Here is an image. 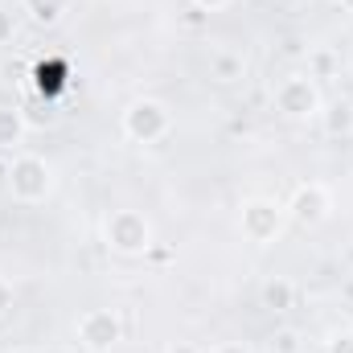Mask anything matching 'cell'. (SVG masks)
<instances>
[{"label": "cell", "instance_id": "9c48e42d", "mask_svg": "<svg viewBox=\"0 0 353 353\" xmlns=\"http://www.w3.org/2000/svg\"><path fill=\"white\" fill-rule=\"evenodd\" d=\"M210 66H214V79H222V83H234V79H243V58H239V54H226V50H218V54L210 58Z\"/></svg>", "mask_w": 353, "mask_h": 353}, {"label": "cell", "instance_id": "3957f363", "mask_svg": "<svg viewBox=\"0 0 353 353\" xmlns=\"http://www.w3.org/2000/svg\"><path fill=\"white\" fill-rule=\"evenodd\" d=\"M275 103H279V111L283 115H292V119H304V115H316V107H321V99H316V87H312V79H283L279 90H275Z\"/></svg>", "mask_w": 353, "mask_h": 353}, {"label": "cell", "instance_id": "8fae6325", "mask_svg": "<svg viewBox=\"0 0 353 353\" xmlns=\"http://www.w3.org/2000/svg\"><path fill=\"white\" fill-rule=\"evenodd\" d=\"M17 140H21V119L8 107H0V148H12Z\"/></svg>", "mask_w": 353, "mask_h": 353}, {"label": "cell", "instance_id": "ffe728a7", "mask_svg": "<svg viewBox=\"0 0 353 353\" xmlns=\"http://www.w3.org/2000/svg\"><path fill=\"white\" fill-rule=\"evenodd\" d=\"M83 353H90V350H83Z\"/></svg>", "mask_w": 353, "mask_h": 353}, {"label": "cell", "instance_id": "7a4b0ae2", "mask_svg": "<svg viewBox=\"0 0 353 353\" xmlns=\"http://www.w3.org/2000/svg\"><path fill=\"white\" fill-rule=\"evenodd\" d=\"M8 185H12V193H17L21 201H37V197H46V193H50V169H46V161H37V157H21V161L12 165V173H8Z\"/></svg>", "mask_w": 353, "mask_h": 353}, {"label": "cell", "instance_id": "4fadbf2b", "mask_svg": "<svg viewBox=\"0 0 353 353\" xmlns=\"http://www.w3.org/2000/svg\"><path fill=\"white\" fill-rule=\"evenodd\" d=\"M329 353H353V333H333Z\"/></svg>", "mask_w": 353, "mask_h": 353}, {"label": "cell", "instance_id": "8992f818", "mask_svg": "<svg viewBox=\"0 0 353 353\" xmlns=\"http://www.w3.org/2000/svg\"><path fill=\"white\" fill-rule=\"evenodd\" d=\"M243 230H247L255 243H267V239L279 230V205H271V201H251V205H243Z\"/></svg>", "mask_w": 353, "mask_h": 353}, {"label": "cell", "instance_id": "52a82bcc", "mask_svg": "<svg viewBox=\"0 0 353 353\" xmlns=\"http://www.w3.org/2000/svg\"><path fill=\"white\" fill-rule=\"evenodd\" d=\"M292 214H296V222H321L329 214V193L321 185H304L292 197Z\"/></svg>", "mask_w": 353, "mask_h": 353}, {"label": "cell", "instance_id": "277c9868", "mask_svg": "<svg viewBox=\"0 0 353 353\" xmlns=\"http://www.w3.org/2000/svg\"><path fill=\"white\" fill-rule=\"evenodd\" d=\"M123 128H128V136L132 140H157V136H165V128H169V111L161 107V103H152V99H144V103H136L128 115H123Z\"/></svg>", "mask_w": 353, "mask_h": 353}, {"label": "cell", "instance_id": "6da1fadb", "mask_svg": "<svg viewBox=\"0 0 353 353\" xmlns=\"http://www.w3.org/2000/svg\"><path fill=\"white\" fill-rule=\"evenodd\" d=\"M107 239H111V247H115V251H123V255H140V251L148 247L152 230H148V222H144L140 214L119 210V214H111V218H107Z\"/></svg>", "mask_w": 353, "mask_h": 353}, {"label": "cell", "instance_id": "d6986e66", "mask_svg": "<svg viewBox=\"0 0 353 353\" xmlns=\"http://www.w3.org/2000/svg\"><path fill=\"white\" fill-rule=\"evenodd\" d=\"M341 4H345V8H353V0H341Z\"/></svg>", "mask_w": 353, "mask_h": 353}, {"label": "cell", "instance_id": "ba28073f", "mask_svg": "<svg viewBox=\"0 0 353 353\" xmlns=\"http://www.w3.org/2000/svg\"><path fill=\"white\" fill-rule=\"evenodd\" d=\"M292 296H296V288L288 283V279H271L263 288V304L271 312H283V308H292Z\"/></svg>", "mask_w": 353, "mask_h": 353}, {"label": "cell", "instance_id": "7c38bea8", "mask_svg": "<svg viewBox=\"0 0 353 353\" xmlns=\"http://www.w3.org/2000/svg\"><path fill=\"white\" fill-rule=\"evenodd\" d=\"M271 353H300V337H296L292 329L275 333V337H271Z\"/></svg>", "mask_w": 353, "mask_h": 353}, {"label": "cell", "instance_id": "5bb4252c", "mask_svg": "<svg viewBox=\"0 0 353 353\" xmlns=\"http://www.w3.org/2000/svg\"><path fill=\"white\" fill-rule=\"evenodd\" d=\"M8 37H12V17H8V12H0V46H4Z\"/></svg>", "mask_w": 353, "mask_h": 353}, {"label": "cell", "instance_id": "30bf717a", "mask_svg": "<svg viewBox=\"0 0 353 353\" xmlns=\"http://www.w3.org/2000/svg\"><path fill=\"white\" fill-rule=\"evenodd\" d=\"M25 4H29L33 21H41V25H54V21H62V8H66V0H25Z\"/></svg>", "mask_w": 353, "mask_h": 353}, {"label": "cell", "instance_id": "5b68a950", "mask_svg": "<svg viewBox=\"0 0 353 353\" xmlns=\"http://www.w3.org/2000/svg\"><path fill=\"white\" fill-rule=\"evenodd\" d=\"M79 341H83V350H90V353H107L119 341V321H115V312H103V308L87 312V316L79 321Z\"/></svg>", "mask_w": 353, "mask_h": 353}, {"label": "cell", "instance_id": "e0dca14e", "mask_svg": "<svg viewBox=\"0 0 353 353\" xmlns=\"http://www.w3.org/2000/svg\"><path fill=\"white\" fill-rule=\"evenodd\" d=\"M169 353H197V350H193V345H185V341H176V345H173Z\"/></svg>", "mask_w": 353, "mask_h": 353}, {"label": "cell", "instance_id": "2e32d148", "mask_svg": "<svg viewBox=\"0 0 353 353\" xmlns=\"http://www.w3.org/2000/svg\"><path fill=\"white\" fill-rule=\"evenodd\" d=\"M214 353H251L247 345H239V341H226V345H218Z\"/></svg>", "mask_w": 353, "mask_h": 353}, {"label": "cell", "instance_id": "9a60e30c", "mask_svg": "<svg viewBox=\"0 0 353 353\" xmlns=\"http://www.w3.org/2000/svg\"><path fill=\"white\" fill-rule=\"evenodd\" d=\"M8 304H12V288H8V283H4V279H0V312H4V308H8Z\"/></svg>", "mask_w": 353, "mask_h": 353}, {"label": "cell", "instance_id": "ac0fdd59", "mask_svg": "<svg viewBox=\"0 0 353 353\" xmlns=\"http://www.w3.org/2000/svg\"><path fill=\"white\" fill-rule=\"evenodd\" d=\"M197 4H205V8H218V4H226V0H197Z\"/></svg>", "mask_w": 353, "mask_h": 353}]
</instances>
